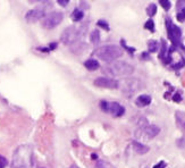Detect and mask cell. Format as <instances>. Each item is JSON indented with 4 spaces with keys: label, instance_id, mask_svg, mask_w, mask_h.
<instances>
[{
    "label": "cell",
    "instance_id": "cell-22",
    "mask_svg": "<svg viewBox=\"0 0 185 168\" xmlns=\"http://www.w3.org/2000/svg\"><path fill=\"white\" fill-rule=\"evenodd\" d=\"M177 20H178L179 22H184L185 20V7L177 14Z\"/></svg>",
    "mask_w": 185,
    "mask_h": 168
},
{
    "label": "cell",
    "instance_id": "cell-12",
    "mask_svg": "<svg viewBox=\"0 0 185 168\" xmlns=\"http://www.w3.org/2000/svg\"><path fill=\"white\" fill-rule=\"evenodd\" d=\"M133 149L139 155H146L147 152L149 151V147L140 143V142H133Z\"/></svg>",
    "mask_w": 185,
    "mask_h": 168
},
{
    "label": "cell",
    "instance_id": "cell-16",
    "mask_svg": "<svg viewBox=\"0 0 185 168\" xmlns=\"http://www.w3.org/2000/svg\"><path fill=\"white\" fill-rule=\"evenodd\" d=\"M148 46H149V51H150V52H156L159 48L158 42L155 41V40H150L148 42Z\"/></svg>",
    "mask_w": 185,
    "mask_h": 168
},
{
    "label": "cell",
    "instance_id": "cell-28",
    "mask_svg": "<svg viewBox=\"0 0 185 168\" xmlns=\"http://www.w3.org/2000/svg\"><path fill=\"white\" fill-rule=\"evenodd\" d=\"M70 168H79V166H76V165H72Z\"/></svg>",
    "mask_w": 185,
    "mask_h": 168
},
{
    "label": "cell",
    "instance_id": "cell-5",
    "mask_svg": "<svg viewBox=\"0 0 185 168\" xmlns=\"http://www.w3.org/2000/svg\"><path fill=\"white\" fill-rule=\"evenodd\" d=\"M100 107L105 112H109L115 117H120L124 115L125 112V108L120 106L118 102H107V101H101Z\"/></svg>",
    "mask_w": 185,
    "mask_h": 168
},
{
    "label": "cell",
    "instance_id": "cell-13",
    "mask_svg": "<svg viewBox=\"0 0 185 168\" xmlns=\"http://www.w3.org/2000/svg\"><path fill=\"white\" fill-rule=\"evenodd\" d=\"M11 168H26V164L24 160L20 159V152H17L15 157H14V161H13V166Z\"/></svg>",
    "mask_w": 185,
    "mask_h": 168
},
{
    "label": "cell",
    "instance_id": "cell-27",
    "mask_svg": "<svg viewBox=\"0 0 185 168\" xmlns=\"http://www.w3.org/2000/svg\"><path fill=\"white\" fill-rule=\"evenodd\" d=\"M166 167V164L164 161H160L158 164V166H155V168H165Z\"/></svg>",
    "mask_w": 185,
    "mask_h": 168
},
{
    "label": "cell",
    "instance_id": "cell-29",
    "mask_svg": "<svg viewBox=\"0 0 185 168\" xmlns=\"http://www.w3.org/2000/svg\"><path fill=\"white\" fill-rule=\"evenodd\" d=\"M41 168H42V167H41Z\"/></svg>",
    "mask_w": 185,
    "mask_h": 168
},
{
    "label": "cell",
    "instance_id": "cell-18",
    "mask_svg": "<svg viewBox=\"0 0 185 168\" xmlns=\"http://www.w3.org/2000/svg\"><path fill=\"white\" fill-rule=\"evenodd\" d=\"M147 13H148L149 16H153V15H156V13H157V6L153 5V3L149 5L148 9H147Z\"/></svg>",
    "mask_w": 185,
    "mask_h": 168
},
{
    "label": "cell",
    "instance_id": "cell-6",
    "mask_svg": "<svg viewBox=\"0 0 185 168\" xmlns=\"http://www.w3.org/2000/svg\"><path fill=\"white\" fill-rule=\"evenodd\" d=\"M44 17H46V8L44 7H37V8L29 10L25 14V20L29 23H35Z\"/></svg>",
    "mask_w": 185,
    "mask_h": 168
},
{
    "label": "cell",
    "instance_id": "cell-23",
    "mask_svg": "<svg viewBox=\"0 0 185 168\" xmlns=\"http://www.w3.org/2000/svg\"><path fill=\"white\" fill-rule=\"evenodd\" d=\"M97 168H111V167H110L107 162L100 160V161H98V164H97Z\"/></svg>",
    "mask_w": 185,
    "mask_h": 168
},
{
    "label": "cell",
    "instance_id": "cell-9",
    "mask_svg": "<svg viewBox=\"0 0 185 168\" xmlns=\"http://www.w3.org/2000/svg\"><path fill=\"white\" fill-rule=\"evenodd\" d=\"M143 131H144V133H146V135L148 136L149 138H155L156 135L159 134L160 129L156 125H148L146 129H143Z\"/></svg>",
    "mask_w": 185,
    "mask_h": 168
},
{
    "label": "cell",
    "instance_id": "cell-15",
    "mask_svg": "<svg viewBox=\"0 0 185 168\" xmlns=\"http://www.w3.org/2000/svg\"><path fill=\"white\" fill-rule=\"evenodd\" d=\"M72 16H73V20H75V22H79V20H81L83 18V16H84V13H83L82 10L75 9L73 11V14H72Z\"/></svg>",
    "mask_w": 185,
    "mask_h": 168
},
{
    "label": "cell",
    "instance_id": "cell-4",
    "mask_svg": "<svg viewBox=\"0 0 185 168\" xmlns=\"http://www.w3.org/2000/svg\"><path fill=\"white\" fill-rule=\"evenodd\" d=\"M64 18V15L63 13H60V11H52V13L48 14L42 20V26L47 30H51L53 27L58 26L60 23H61V20Z\"/></svg>",
    "mask_w": 185,
    "mask_h": 168
},
{
    "label": "cell",
    "instance_id": "cell-17",
    "mask_svg": "<svg viewBox=\"0 0 185 168\" xmlns=\"http://www.w3.org/2000/svg\"><path fill=\"white\" fill-rule=\"evenodd\" d=\"M91 41H92V43H94V44H97V43H99L100 41V33L98 30H94L92 32V34H91Z\"/></svg>",
    "mask_w": 185,
    "mask_h": 168
},
{
    "label": "cell",
    "instance_id": "cell-8",
    "mask_svg": "<svg viewBox=\"0 0 185 168\" xmlns=\"http://www.w3.org/2000/svg\"><path fill=\"white\" fill-rule=\"evenodd\" d=\"M94 85L99 86V88H107V89H117L118 82L114 79H109V77H98L94 81Z\"/></svg>",
    "mask_w": 185,
    "mask_h": 168
},
{
    "label": "cell",
    "instance_id": "cell-21",
    "mask_svg": "<svg viewBox=\"0 0 185 168\" xmlns=\"http://www.w3.org/2000/svg\"><path fill=\"white\" fill-rule=\"evenodd\" d=\"M8 166V160L3 156H0V168H6Z\"/></svg>",
    "mask_w": 185,
    "mask_h": 168
},
{
    "label": "cell",
    "instance_id": "cell-11",
    "mask_svg": "<svg viewBox=\"0 0 185 168\" xmlns=\"http://www.w3.org/2000/svg\"><path fill=\"white\" fill-rule=\"evenodd\" d=\"M135 81V79H127V81H125V85H126V89H125V91L126 92H129V93H134L136 91V90L139 89V81L136 83H133Z\"/></svg>",
    "mask_w": 185,
    "mask_h": 168
},
{
    "label": "cell",
    "instance_id": "cell-25",
    "mask_svg": "<svg viewBox=\"0 0 185 168\" xmlns=\"http://www.w3.org/2000/svg\"><path fill=\"white\" fill-rule=\"evenodd\" d=\"M174 101H176V102H179L181 100H182V98H181V94H179V92H176V94L174 96Z\"/></svg>",
    "mask_w": 185,
    "mask_h": 168
},
{
    "label": "cell",
    "instance_id": "cell-19",
    "mask_svg": "<svg viewBox=\"0 0 185 168\" xmlns=\"http://www.w3.org/2000/svg\"><path fill=\"white\" fill-rule=\"evenodd\" d=\"M144 27H146L147 30H150L151 32L155 31V24H153V20H149L146 24H144Z\"/></svg>",
    "mask_w": 185,
    "mask_h": 168
},
{
    "label": "cell",
    "instance_id": "cell-20",
    "mask_svg": "<svg viewBox=\"0 0 185 168\" xmlns=\"http://www.w3.org/2000/svg\"><path fill=\"white\" fill-rule=\"evenodd\" d=\"M159 3L161 5L162 8H164L165 10H168L169 8H170V6H172V5H170V2H169V1H167V0H160V1H159Z\"/></svg>",
    "mask_w": 185,
    "mask_h": 168
},
{
    "label": "cell",
    "instance_id": "cell-1",
    "mask_svg": "<svg viewBox=\"0 0 185 168\" xmlns=\"http://www.w3.org/2000/svg\"><path fill=\"white\" fill-rule=\"evenodd\" d=\"M94 55L103 61L111 63V61H115L119 57L123 56V49L119 48L118 46H115V44H108V46L98 48L94 51Z\"/></svg>",
    "mask_w": 185,
    "mask_h": 168
},
{
    "label": "cell",
    "instance_id": "cell-3",
    "mask_svg": "<svg viewBox=\"0 0 185 168\" xmlns=\"http://www.w3.org/2000/svg\"><path fill=\"white\" fill-rule=\"evenodd\" d=\"M103 72L107 74L114 76H123V75H131L134 72L132 65H129L126 61H114V63L107 65L103 67Z\"/></svg>",
    "mask_w": 185,
    "mask_h": 168
},
{
    "label": "cell",
    "instance_id": "cell-24",
    "mask_svg": "<svg viewBox=\"0 0 185 168\" xmlns=\"http://www.w3.org/2000/svg\"><path fill=\"white\" fill-rule=\"evenodd\" d=\"M98 25H99V26H101V27H105V30H109V25H108V24H107V22H105V20H99V22H98Z\"/></svg>",
    "mask_w": 185,
    "mask_h": 168
},
{
    "label": "cell",
    "instance_id": "cell-7",
    "mask_svg": "<svg viewBox=\"0 0 185 168\" xmlns=\"http://www.w3.org/2000/svg\"><path fill=\"white\" fill-rule=\"evenodd\" d=\"M166 26H167V33H168L169 39L172 40L173 43H178L181 35H182V32L179 30V27L174 25L169 18L166 20Z\"/></svg>",
    "mask_w": 185,
    "mask_h": 168
},
{
    "label": "cell",
    "instance_id": "cell-14",
    "mask_svg": "<svg viewBox=\"0 0 185 168\" xmlns=\"http://www.w3.org/2000/svg\"><path fill=\"white\" fill-rule=\"evenodd\" d=\"M84 66L89 69V70H96V69L99 68V63L96 59H89L84 63Z\"/></svg>",
    "mask_w": 185,
    "mask_h": 168
},
{
    "label": "cell",
    "instance_id": "cell-26",
    "mask_svg": "<svg viewBox=\"0 0 185 168\" xmlns=\"http://www.w3.org/2000/svg\"><path fill=\"white\" fill-rule=\"evenodd\" d=\"M58 3L60 6H67L68 5V0H58Z\"/></svg>",
    "mask_w": 185,
    "mask_h": 168
},
{
    "label": "cell",
    "instance_id": "cell-2",
    "mask_svg": "<svg viewBox=\"0 0 185 168\" xmlns=\"http://www.w3.org/2000/svg\"><path fill=\"white\" fill-rule=\"evenodd\" d=\"M86 33V25L81 26H70L61 33V42L64 44H73L76 41H79L84 34Z\"/></svg>",
    "mask_w": 185,
    "mask_h": 168
},
{
    "label": "cell",
    "instance_id": "cell-10",
    "mask_svg": "<svg viewBox=\"0 0 185 168\" xmlns=\"http://www.w3.org/2000/svg\"><path fill=\"white\" fill-rule=\"evenodd\" d=\"M150 102H151V97L148 96V94H142V96L136 98L135 103L139 107H146V106L150 105Z\"/></svg>",
    "mask_w": 185,
    "mask_h": 168
}]
</instances>
